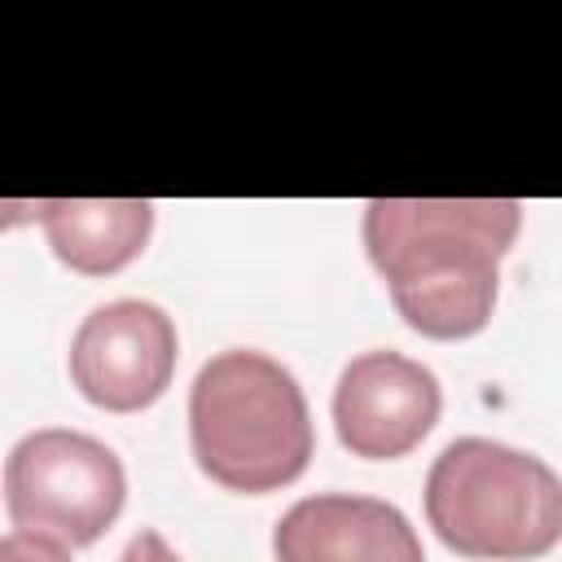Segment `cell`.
Wrapping results in <instances>:
<instances>
[{"mask_svg": "<svg viewBox=\"0 0 562 562\" xmlns=\"http://www.w3.org/2000/svg\"><path fill=\"white\" fill-rule=\"evenodd\" d=\"M426 522L461 558H544L562 540V479L522 448L465 435L426 474Z\"/></svg>", "mask_w": 562, "mask_h": 562, "instance_id": "3957f363", "label": "cell"}, {"mask_svg": "<svg viewBox=\"0 0 562 562\" xmlns=\"http://www.w3.org/2000/svg\"><path fill=\"white\" fill-rule=\"evenodd\" d=\"M119 562H180V553L158 536V531H136L123 549Z\"/></svg>", "mask_w": 562, "mask_h": 562, "instance_id": "30bf717a", "label": "cell"}, {"mask_svg": "<svg viewBox=\"0 0 562 562\" xmlns=\"http://www.w3.org/2000/svg\"><path fill=\"white\" fill-rule=\"evenodd\" d=\"M0 562H70V553H66V544H61L57 536L13 527V531L0 540Z\"/></svg>", "mask_w": 562, "mask_h": 562, "instance_id": "9c48e42d", "label": "cell"}, {"mask_svg": "<svg viewBox=\"0 0 562 562\" xmlns=\"http://www.w3.org/2000/svg\"><path fill=\"white\" fill-rule=\"evenodd\" d=\"M439 378L400 351H360L334 386V430L351 457L395 461L413 452L439 422Z\"/></svg>", "mask_w": 562, "mask_h": 562, "instance_id": "8992f818", "label": "cell"}, {"mask_svg": "<svg viewBox=\"0 0 562 562\" xmlns=\"http://www.w3.org/2000/svg\"><path fill=\"white\" fill-rule=\"evenodd\" d=\"M176 351V325L158 303L114 299L75 329L70 382L105 413H140L171 386Z\"/></svg>", "mask_w": 562, "mask_h": 562, "instance_id": "5b68a950", "label": "cell"}, {"mask_svg": "<svg viewBox=\"0 0 562 562\" xmlns=\"http://www.w3.org/2000/svg\"><path fill=\"white\" fill-rule=\"evenodd\" d=\"M189 443L198 470L228 492H277L294 483L316 448L303 386L263 351L211 356L189 386Z\"/></svg>", "mask_w": 562, "mask_h": 562, "instance_id": "7a4b0ae2", "label": "cell"}, {"mask_svg": "<svg viewBox=\"0 0 562 562\" xmlns=\"http://www.w3.org/2000/svg\"><path fill=\"white\" fill-rule=\"evenodd\" d=\"M277 562H426L413 522L378 496L321 492L294 501L272 531Z\"/></svg>", "mask_w": 562, "mask_h": 562, "instance_id": "52a82bcc", "label": "cell"}, {"mask_svg": "<svg viewBox=\"0 0 562 562\" xmlns=\"http://www.w3.org/2000/svg\"><path fill=\"white\" fill-rule=\"evenodd\" d=\"M35 220L53 255L66 268L83 277H110L145 250L154 233V202L145 198H48V202H35Z\"/></svg>", "mask_w": 562, "mask_h": 562, "instance_id": "ba28073f", "label": "cell"}, {"mask_svg": "<svg viewBox=\"0 0 562 562\" xmlns=\"http://www.w3.org/2000/svg\"><path fill=\"white\" fill-rule=\"evenodd\" d=\"M518 228V198H373L360 224L395 312L439 342L470 338L492 321L496 263Z\"/></svg>", "mask_w": 562, "mask_h": 562, "instance_id": "6da1fadb", "label": "cell"}, {"mask_svg": "<svg viewBox=\"0 0 562 562\" xmlns=\"http://www.w3.org/2000/svg\"><path fill=\"white\" fill-rule=\"evenodd\" d=\"M127 501L123 461L92 435L44 426L13 443L4 461V509L13 527L57 536L79 549L101 540Z\"/></svg>", "mask_w": 562, "mask_h": 562, "instance_id": "277c9868", "label": "cell"}]
</instances>
